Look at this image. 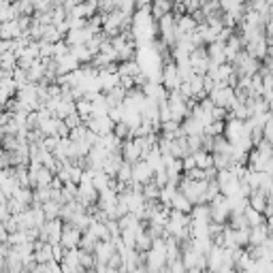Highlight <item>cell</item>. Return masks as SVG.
I'll use <instances>...</instances> for the list:
<instances>
[{
	"instance_id": "29",
	"label": "cell",
	"mask_w": 273,
	"mask_h": 273,
	"mask_svg": "<svg viewBox=\"0 0 273 273\" xmlns=\"http://www.w3.org/2000/svg\"><path fill=\"white\" fill-rule=\"evenodd\" d=\"M11 77H13V81L17 84V90H19L21 86H26V84H28V77H26V68H19V66H15L13 70H11Z\"/></svg>"
},
{
	"instance_id": "33",
	"label": "cell",
	"mask_w": 273,
	"mask_h": 273,
	"mask_svg": "<svg viewBox=\"0 0 273 273\" xmlns=\"http://www.w3.org/2000/svg\"><path fill=\"white\" fill-rule=\"evenodd\" d=\"M68 133H70V128L64 124V120H60V117H58V124H56V135H58V137H68Z\"/></svg>"
},
{
	"instance_id": "18",
	"label": "cell",
	"mask_w": 273,
	"mask_h": 273,
	"mask_svg": "<svg viewBox=\"0 0 273 273\" xmlns=\"http://www.w3.org/2000/svg\"><path fill=\"white\" fill-rule=\"evenodd\" d=\"M243 216H245L247 227H256V224H263V222H265L263 211H258V209H254V207H250V205L243 209Z\"/></svg>"
},
{
	"instance_id": "6",
	"label": "cell",
	"mask_w": 273,
	"mask_h": 273,
	"mask_svg": "<svg viewBox=\"0 0 273 273\" xmlns=\"http://www.w3.org/2000/svg\"><path fill=\"white\" fill-rule=\"evenodd\" d=\"M79 237H81V231L77 227H73L70 222H62V235H60L62 247H77Z\"/></svg>"
},
{
	"instance_id": "37",
	"label": "cell",
	"mask_w": 273,
	"mask_h": 273,
	"mask_svg": "<svg viewBox=\"0 0 273 273\" xmlns=\"http://www.w3.org/2000/svg\"><path fill=\"white\" fill-rule=\"evenodd\" d=\"M135 3H137V9H139V7H147L152 0H135Z\"/></svg>"
},
{
	"instance_id": "17",
	"label": "cell",
	"mask_w": 273,
	"mask_h": 273,
	"mask_svg": "<svg viewBox=\"0 0 273 273\" xmlns=\"http://www.w3.org/2000/svg\"><path fill=\"white\" fill-rule=\"evenodd\" d=\"M92 184L98 192H103L105 188H109V175H107L103 169H92Z\"/></svg>"
},
{
	"instance_id": "13",
	"label": "cell",
	"mask_w": 273,
	"mask_h": 273,
	"mask_svg": "<svg viewBox=\"0 0 273 273\" xmlns=\"http://www.w3.org/2000/svg\"><path fill=\"white\" fill-rule=\"evenodd\" d=\"M169 207H173V209H177V211H184V213H190V209H192V203L188 201L186 194H182L180 190H175L173 196H171Z\"/></svg>"
},
{
	"instance_id": "4",
	"label": "cell",
	"mask_w": 273,
	"mask_h": 273,
	"mask_svg": "<svg viewBox=\"0 0 273 273\" xmlns=\"http://www.w3.org/2000/svg\"><path fill=\"white\" fill-rule=\"evenodd\" d=\"M60 271L62 273H84L86 271L77 260V247H64V254L60 258Z\"/></svg>"
},
{
	"instance_id": "10",
	"label": "cell",
	"mask_w": 273,
	"mask_h": 273,
	"mask_svg": "<svg viewBox=\"0 0 273 273\" xmlns=\"http://www.w3.org/2000/svg\"><path fill=\"white\" fill-rule=\"evenodd\" d=\"M120 154H122V160H126V162H137L139 158H141V154H139V150L133 145V139H122V143H120Z\"/></svg>"
},
{
	"instance_id": "8",
	"label": "cell",
	"mask_w": 273,
	"mask_h": 273,
	"mask_svg": "<svg viewBox=\"0 0 273 273\" xmlns=\"http://www.w3.org/2000/svg\"><path fill=\"white\" fill-rule=\"evenodd\" d=\"M194 28H196V21L190 17V13L175 15V30H177V37H186V34L194 32Z\"/></svg>"
},
{
	"instance_id": "34",
	"label": "cell",
	"mask_w": 273,
	"mask_h": 273,
	"mask_svg": "<svg viewBox=\"0 0 273 273\" xmlns=\"http://www.w3.org/2000/svg\"><path fill=\"white\" fill-rule=\"evenodd\" d=\"M124 90H130V88H135V77H130V75H120V81H117Z\"/></svg>"
},
{
	"instance_id": "22",
	"label": "cell",
	"mask_w": 273,
	"mask_h": 273,
	"mask_svg": "<svg viewBox=\"0 0 273 273\" xmlns=\"http://www.w3.org/2000/svg\"><path fill=\"white\" fill-rule=\"evenodd\" d=\"M96 237H94L92 233H88V231H84L81 233V237H79V243H77V247L79 250H86V252H94V245H96Z\"/></svg>"
},
{
	"instance_id": "35",
	"label": "cell",
	"mask_w": 273,
	"mask_h": 273,
	"mask_svg": "<svg viewBox=\"0 0 273 273\" xmlns=\"http://www.w3.org/2000/svg\"><path fill=\"white\" fill-rule=\"evenodd\" d=\"M184 7H186V13H192V11L201 9V0H182Z\"/></svg>"
},
{
	"instance_id": "31",
	"label": "cell",
	"mask_w": 273,
	"mask_h": 273,
	"mask_svg": "<svg viewBox=\"0 0 273 273\" xmlns=\"http://www.w3.org/2000/svg\"><path fill=\"white\" fill-rule=\"evenodd\" d=\"M115 9H120L122 13H126V15H133L137 11V3H135V0H120Z\"/></svg>"
},
{
	"instance_id": "7",
	"label": "cell",
	"mask_w": 273,
	"mask_h": 273,
	"mask_svg": "<svg viewBox=\"0 0 273 273\" xmlns=\"http://www.w3.org/2000/svg\"><path fill=\"white\" fill-rule=\"evenodd\" d=\"M152 175H154V169L150 167V164L143 158H139L137 162H133V180L135 182L145 184V182L152 180Z\"/></svg>"
},
{
	"instance_id": "9",
	"label": "cell",
	"mask_w": 273,
	"mask_h": 273,
	"mask_svg": "<svg viewBox=\"0 0 273 273\" xmlns=\"http://www.w3.org/2000/svg\"><path fill=\"white\" fill-rule=\"evenodd\" d=\"M21 34V28L17 19H7V21H0V39H17Z\"/></svg>"
},
{
	"instance_id": "12",
	"label": "cell",
	"mask_w": 273,
	"mask_h": 273,
	"mask_svg": "<svg viewBox=\"0 0 273 273\" xmlns=\"http://www.w3.org/2000/svg\"><path fill=\"white\" fill-rule=\"evenodd\" d=\"M45 75V62L41 60V58H37L28 68H26V77L28 81H32V84H37V81H41Z\"/></svg>"
},
{
	"instance_id": "3",
	"label": "cell",
	"mask_w": 273,
	"mask_h": 273,
	"mask_svg": "<svg viewBox=\"0 0 273 273\" xmlns=\"http://www.w3.org/2000/svg\"><path fill=\"white\" fill-rule=\"evenodd\" d=\"M182 84V79L180 75H177V66L175 62H167V64H162L160 66V86L164 90H177V86Z\"/></svg>"
},
{
	"instance_id": "27",
	"label": "cell",
	"mask_w": 273,
	"mask_h": 273,
	"mask_svg": "<svg viewBox=\"0 0 273 273\" xmlns=\"http://www.w3.org/2000/svg\"><path fill=\"white\" fill-rule=\"evenodd\" d=\"M77 260H79V265L84 267L86 271H92L94 269V254L92 252L79 250V247H77Z\"/></svg>"
},
{
	"instance_id": "11",
	"label": "cell",
	"mask_w": 273,
	"mask_h": 273,
	"mask_svg": "<svg viewBox=\"0 0 273 273\" xmlns=\"http://www.w3.org/2000/svg\"><path fill=\"white\" fill-rule=\"evenodd\" d=\"M68 52H70V56H73L79 64H90V60H92V52L86 47V43L70 45V47H68Z\"/></svg>"
},
{
	"instance_id": "26",
	"label": "cell",
	"mask_w": 273,
	"mask_h": 273,
	"mask_svg": "<svg viewBox=\"0 0 273 273\" xmlns=\"http://www.w3.org/2000/svg\"><path fill=\"white\" fill-rule=\"evenodd\" d=\"M75 111L81 115V117H86V115H92V101L88 96H81L75 101Z\"/></svg>"
},
{
	"instance_id": "1",
	"label": "cell",
	"mask_w": 273,
	"mask_h": 273,
	"mask_svg": "<svg viewBox=\"0 0 273 273\" xmlns=\"http://www.w3.org/2000/svg\"><path fill=\"white\" fill-rule=\"evenodd\" d=\"M205 186H207V180H190V177L182 175L177 190L186 194L190 203L194 205V203H205Z\"/></svg>"
},
{
	"instance_id": "16",
	"label": "cell",
	"mask_w": 273,
	"mask_h": 273,
	"mask_svg": "<svg viewBox=\"0 0 273 273\" xmlns=\"http://www.w3.org/2000/svg\"><path fill=\"white\" fill-rule=\"evenodd\" d=\"M115 180H117V182H124V184H130V182H133V164L126 162V160H122L120 167H117V171H115Z\"/></svg>"
},
{
	"instance_id": "30",
	"label": "cell",
	"mask_w": 273,
	"mask_h": 273,
	"mask_svg": "<svg viewBox=\"0 0 273 273\" xmlns=\"http://www.w3.org/2000/svg\"><path fill=\"white\" fill-rule=\"evenodd\" d=\"M220 194V184L216 180H207V186H205V203H209V201Z\"/></svg>"
},
{
	"instance_id": "14",
	"label": "cell",
	"mask_w": 273,
	"mask_h": 273,
	"mask_svg": "<svg viewBox=\"0 0 273 273\" xmlns=\"http://www.w3.org/2000/svg\"><path fill=\"white\" fill-rule=\"evenodd\" d=\"M86 231L92 233L98 241H101V239H111V237H109V231H107L105 220H92V222H90V227H88Z\"/></svg>"
},
{
	"instance_id": "19",
	"label": "cell",
	"mask_w": 273,
	"mask_h": 273,
	"mask_svg": "<svg viewBox=\"0 0 273 273\" xmlns=\"http://www.w3.org/2000/svg\"><path fill=\"white\" fill-rule=\"evenodd\" d=\"M158 192H160V186L154 180H150L141 186V194H143L145 201H158Z\"/></svg>"
},
{
	"instance_id": "36",
	"label": "cell",
	"mask_w": 273,
	"mask_h": 273,
	"mask_svg": "<svg viewBox=\"0 0 273 273\" xmlns=\"http://www.w3.org/2000/svg\"><path fill=\"white\" fill-rule=\"evenodd\" d=\"M190 17H192L196 23H205V13L201 9H196V11H192V13H190Z\"/></svg>"
},
{
	"instance_id": "38",
	"label": "cell",
	"mask_w": 273,
	"mask_h": 273,
	"mask_svg": "<svg viewBox=\"0 0 273 273\" xmlns=\"http://www.w3.org/2000/svg\"><path fill=\"white\" fill-rule=\"evenodd\" d=\"M201 3H207V0H201Z\"/></svg>"
},
{
	"instance_id": "15",
	"label": "cell",
	"mask_w": 273,
	"mask_h": 273,
	"mask_svg": "<svg viewBox=\"0 0 273 273\" xmlns=\"http://www.w3.org/2000/svg\"><path fill=\"white\" fill-rule=\"evenodd\" d=\"M192 156H194V164L198 169H209L213 167V158H211V152H205V150H196L192 152Z\"/></svg>"
},
{
	"instance_id": "32",
	"label": "cell",
	"mask_w": 273,
	"mask_h": 273,
	"mask_svg": "<svg viewBox=\"0 0 273 273\" xmlns=\"http://www.w3.org/2000/svg\"><path fill=\"white\" fill-rule=\"evenodd\" d=\"M62 120H64V124H66L68 128H75V126H79V124H84V122H81V115H79L77 111L68 113L66 117H62Z\"/></svg>"
},
{
	"instance_id": "2",
	"label": "cell",
	"mask_w": 273,
	"mask_h": 273,
	"mask_svg": "<svg viewBox=\"0 0 273 273\" xmlns=\"http://www.w3.org/2000/svg\"><path fill=\"white\" fill-rule=\"evenodd\" d=\"M188 64L192 66L196 75H205L209 68V56H207V47L205 45H196L192 52L188 54Z\"/></svg>"
},
{
	"instance_id": "24",
	"label": "cell",
	"mask_w": 273,
	"mask_h": 273,
	"mask_svg": "<svg viewBox=\"0 0 273 273\" xmlns=\"http://www.w3.org/2000/svg\"><path fill=\"white\" fill-rule=\"evenodd\" d=\"M41 209L45 213V220H52V218H58V213H60V203L58 201H45V203H41Z\"/></svg>"
},
{
	"instance_id": "28",
	"label": "cell",
	"mask_w": 273,
	"mask_h": 273,
	"mask_svg": "<svg viewBox=\"0 0 273 273\" xmlns=\"http://www.w3.org/2000/svg\"><path fill=\"white\" fill-rule=\"evenodd\" d=\"M211 158H213V167H216L218 171L231 167V154H218V152H213Z\"/></svg>"
},
{
	"instance_id": "20",
	"label": "cell",
	"mask_w": 273,
	"mask_h": 273,
	"mask_svg": "<svg viewBox=\"0 0 273 273\" xmlns=\"http://www.w3.org/2000/svg\"><path fill=\"white\" fill-rule=\"evenodd\" d=\"M11 196L17 198L19 203H23V205H32V188L30 186H17Z\"/></svg>"
},
{
	"instance_id": "5",
	"label": "cell",
	"mask_w": 273,
	"mask_h": 273,
	"mask_svg": "<svg viewBox=\"0 0 273 273\" xmlns=\"http://www.w3.org/2000/svg\"><path fill=\"white\" fill-rule=\"evenodd\" d=\"M269 43H267V39H265V34H260V37H254V39H250L245 45H243V49L250 54L252 58H258V60H263V58L269 54Z\"/></svg>"
},
{
	"instance_id": "25",
	"label": "cell",
	"mask_w": 273,
	"mask_h": 273,
	"mask_svg": "<svg viewBox=\"0 0 273 273\" xmlns=\"http://www.w3.org/2000/svg\"><path fill=\"white\" fill-rule=\"evenodd\" d=\"M17 66V56L13 52H0V68L13 70Z\"/></svg>"
},
{
	"instance_id": "23",
	"label": "cell",
	"mask_w": 273,
	"mask_h": 273,
	"mask_svg": "<svg viewBox=\"0 0 273 273\" xmlns=\"http://www.w3.org/2000/svg\"><path fill=\"white\" fill-rule=\"evenodd\" d=\"M111 133H113L117 139H133V128H130V126H128L124 120H120V122H113Z\"/></svg>"
},
{
	"instance_id": "21",
	"label": "cell",
	"mask_w": 273,
	"mask_h": 273,
	"mask_svg": "<svg viewBox=\"0 0 273 273\" xmlns=\"http://www.w3.org/2000/svg\"><path fill=\"white\" fill-rule=\"evenodd\" d=\"M60 39H62V34L58 32V28L54 26V23H45L43 30H41V41L56 43V41H60Z\"/></svg>"
}]
</instances>
